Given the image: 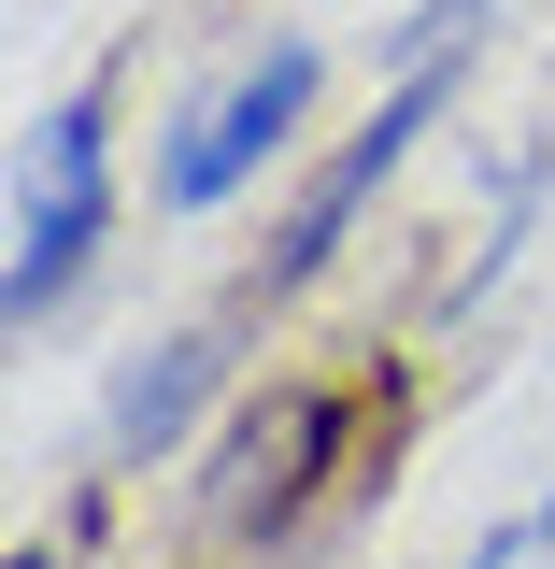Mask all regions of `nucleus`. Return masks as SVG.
I'll return each mask as SVG.
<instances>
[{
  "instance_id": "7ed1b4c3",
  "label": "nucleus",
  "mask_w": 555,
  "mask_h": 569,
  "mask_svg": "<svg viewBox=\"0 0 555 569\" xmlns=\"http://www.w3.org/2000/svg\"><path fill=\"white\" fill-rule=\"evenodd\" d=\"M115 242V100L71 86L58 114L29 129V171H14V257H0V328L43 342V313H71V284L100 271Z\"/></svg>"
},
{
  "instance_id": "423d86ee",
  "label": "nucleus",
  "mask_w": 555,
  "mask_h": 569,
  "mask_svg": "<svg viewBox=\"0 0 555 569\" xmlns=\"http://www.w3.org/2000/svg\"><path fill=\"white\" fill-rule=\"evenodd\" d=\"M542 541H555V498H542V512H527V527H485V541H470V556H456V569H527V556H542Z\"/></svg>"
},
{
  "instance_id": "f03ea898",
  "label": "nucleus",
  "mask_w": 555,
  "mask_h": 569,
  "mask_svg": "<svg viewBox=\"0 0 555 569\" xmlns=\"http://www.w3.org/2000/svg\"><path fill=\"white\" fill-rule=\"evenodd\" d=\"M356 427H370V385H328V370H285V385H257L242 413L214 427L200 527L228 541V556H271V541H299V527L328 512V485H343V470H370V456H356Z\"/></svg>"
},
{
  "instance_id": "f257e3e1",
  "label": "nucleus",
  "mask_w": 555,
  "mask_h": 569,
  "mask_svg": "<svg viewBox=\"0 0 555 569\" xmlns=\"http://www.w3.org/2000/svg\"><path fill=\"white\" fill-rule=\"evenodd\" d=\"M498 29V0H427L414 29H399V71H385V100L356 114L314 171H299V200L271 213V257L242 271V313H285V299H314V284L343 271V242L370 228V200L399 186V157H414L442 114H456V86H470V43Z\"/></svg>"
},
{
  "instance_id": "39448f33",
  "label": "nucleus",
  "mask_w": 555,
  "mask_h": 569,
  "mask_svg": "<svg viewBox=\"0 0 555 569\" xmlns=\"http://www.w3.org/2000/svg\"><path fill=\"white\" fill-rule=\"evenodd\" d=\"M242 328H257V313L228 299V313H200V328L142 342L129 370H115V399H100V456H115V470H157V456H171V441H186V427L228 399V370H242Z\"/></svg>"
},
{
  "instance_id": "20e7f679",
  "label": "nucleus",
  "mask_w": 555,
  "mask_h": 569,
  "mask_svg": "<svg viewBox=\"0 0 555 569\" xmlns=\"http://www.w3.org/2000/svg\"><path fill=\"white\" fill-rule=\"evenodd\" d=\"M314 100H328V43H299V29L257 43L228 86H200V100L157 129V213H228L285 142L314 129Z\"/></svg>"
}]
</instances>
